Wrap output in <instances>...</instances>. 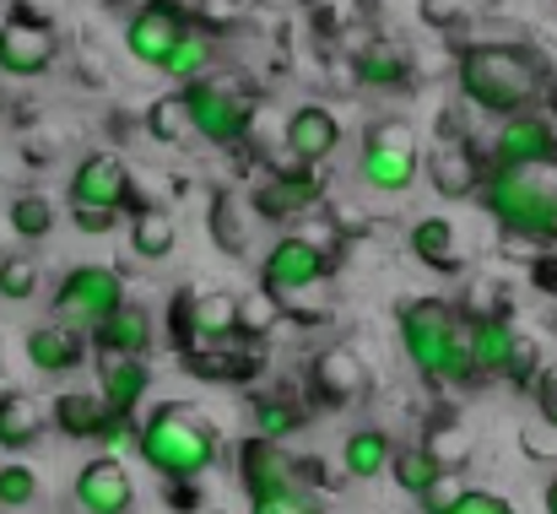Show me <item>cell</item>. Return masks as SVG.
Returning <instances> with one entry per match:
<instances>
[{"instance_id": "3957f363", "label": "cell", "mask_w": 557, "mask_h": 514, "mask_svg": "<svg viewBox=\"0 0 557 514\" xmlns=\"http://www.w3.org/2000/svg\"><path fill=\"white\" fill-rule=\"evenodd\" d=\"M476 200L487 206V217L531 244L557 249V173L542 169H487Z\"/></svg>"}, {"instance_id": "4dcf8cb0", "label": "cell", "mask_w": 557, "mask_h": 514, "mask_svg": "<svg viewBox=\"0 0 557 514\" xmlns=\"http://www.w3.org/2000/svg\"><path fill=\"white\" fill-rule=\"evenodd\" d=\"M249 417H255V433L260 439H287V433H298L304 428V406L287 395V390H271V395H255L249 401Z\"/></svg>"}, {"instance_id": "d6a6232c", "label": "cell", "mask_w": 557, "mask_h": 514, "mask_svg": "<svg viewBox=\"0 0 557 514\" xmlns=\"http://www.w3.org/2000/svg\"><path fill=\"white\" fill-rule=\"evenodd\" d=\"M174 244H180V228H174L158 206H141V211L131 217V249H136L141 260H163V255H174Z\"/></svg>"}, {"instance_id": "f35d334b", "label": "cell", "mask_w": 557, "mask_h": 514, "mask_svg": "<svg viewBox=\"0 0 557 514\" xmlns=\"http://www.w3.org/2000/svg\"><path fill=\"white\" fill-rule=\"evenodd\" d=\"M103 455H136L141 450V423H136V412H109L103 417V428H98V439H92Z\"/></svg>"}, {"instance_id": "c3c4849f", "label": "cell", "mask_w": 557, "mask_h": 514, "mask_svg": "<svg viewBox=\"0 0 557 514\" xmlns=\"http://www.w3.org/2000/svg\"><path fill=\"white\" fill-rule=\"evenodd\" d=\"M449 514H520L515 504H504L498 493H482V488H466V499L455 504Z\"/></svg>"}, {"instance_id": "ab89813d", "label": "cell", "mask_w": 557, "mask_h": 514, "mask_svg": "<svg viewBox=\"0 0 557 514\" xmlns=\"http://www.w3.org/2000/svg\"><path fill=\"white\" fill-rule=\"evenodd\" d=\"M38 293V260L33 255H0V298L27 304Z\"/></svg>"}, {"instance_id": "d4e9b609", "label": "cell", "mask_w": 557, "mask_h": 514, "mask_svg": "<svg viewBox=\"0 0 557 514\" xmlns=\"http://www.w3.org/2000/svg\"><path fill=\"white\" fill-rule=\"evenodd\" d=\"M249 222H255L249 189H238V184H222V189L211 195V217H206V228H211L216 249H222V255H244V249H249V233H255Z\"/></svg>"}, {"instance_id": "9a60e30c", "label": "cell", "mask_w": 557, "mask_h": 514, "mask_svg": "<svg viewBox=\"0 0 557 514\" xmlns=\"http://www.w3.org/2000/svg\"><path fill=\"white\" fill-rule=\"evenodd\" d=\"M71 499H76L82 514H131V504H136V482H131L125 461L98 455V461H87V466L76 472Z\"/></svg>"}, {"instance_id": "603a6c76", "label": "cell", "mask_w": 557, "mask_h": 514, "mask_svg": "<svg viewBox=\"0 0 557 514\" xmlns=\"http://www.w3.org/2000/svg\"><path fill=\"white\" fill-rule=\"evenodd\" d=\"M352 76H358V87L395 93V87L411 82V54H406V44H395V38H369V44L352 54Z\"/></svg>"}, {"instance_id": "6da1fadb", "label": "cell", "mask_w": 557, "mask_h": 514, "mask_svg": "<svg viewBox=\"0 0 557 514\" xmlns=\"http://www.w3.org/2000/svg\"><path fill=\"white\" fill-rule=\"evenodd\" d=\"M455 87L460 98L487 114V120H509V114H531V109H547L557 98V71L547 65L542 49L531 44H471L460 60H455Z\"/></svg>"}, {"instance_id": "7c38bea8", "label": "cell", "mask_w": 557, "mask_h": 514, "mask_svg": "<svg viewBox=\"0 0 557 514\" xmlns=\"http://www.w3.org/2000/svg\"><path fill=\"white\" fill-rule=\"evenodd\" d=\"M320 195H325V179H320V169H309V163L287 158V163H276V173H271L265 184H255V189H249V206H255V217L282 222V217L309 211Z\"/></svg>"}, {"instance_id": "30bf717a", "label": "cell", "mask_w": 557, "mask_h": 514, "mask_svg": "<svg viewBox=\"0 0 557 514\" xmlns=\"http://www.w3.org/2000/svg\"><path fill=\"white\" fill-rule=\"evenodd\" d=\"M185 33H189V0H141L131 11V22H125V49L141 65L163 71V60L174 54V44Z\"/></svg>"}, {"instance_id": "9c48e42d", "label": "cell", "mask_w": 557, "mask_h": 514, "mask_svg": "<svg viewBox=\"0 0 557 514\" xmlns=\"http://www.w3.org/2000/svg\"><path fill=\"white\" fill-rule=\"evenodd\" d=\"M60 60V33L54 22L33 16V11H11L0 22V76L11 82H38L44 71H54Z\"/></svg>"}, {"instance_id": "277c9868", "label": "cell", "mask_w": 557, "mask_h": 514, "mask_svg": "<svg viewBox=\"0 0 557 514\" xmlns=\"http://www.w3.org/2000/svg\"><path fill=\"white\" fill-rule=\"evenodd\" d=\"M163 482L174 477H200L216 466V428L200 423L185 406H158L147 423H141V450H136Z\"/></svg>"}, {"instance_id": "1f68e13d", "label": "cell", "mask_w": 557, "mask_h": 514, "mask_svg": "<svg viewBox=\"0 0 557 514\" xmlns=\"http://www.w3.org/2000/svg\"><path fill=\"white\" fill-rule=\"evenodd\" d=\"M5 222H11V233H16V238L38 244V238H49V233H54V200H49L44 189H22V195H11Z\"/></svg>"}, {"instance_id": "cb8c5ba5", "label": "cell", "mask_w": 557, "mask_h": 514, "mask_svg": "<svg viewBox=\"0 0 557 514\" xmlns=\"http://www.w3.org/2000/svg\"><path fill=\"white\" fill-rule=\"evenodd\" d=\"M520 336L515 315H482V320H466V352H471V368L476 379H498L504 374V357Z\"/></svg>"}, {"instance_id": "ffe728a7", "label": "cell", "mask_w": 557, "mask_h": 514, "mask_svg": "<svg viewBox=\"0 0 557 514\" xmlns=\"http://www.w3.org/2000/svg\"><path fill=\"white\" fill-rule=\"evenodd\" d=\"M158 342V320H152V309H141V304H120V309H109L98 326H92V346L98 352H125V357H147Z\"/></svg>"}, {"instance_id": "60d3db41", "label": "cell", "mask_w": 557, "mask_h": 514, "mask_svg": "<svg viewBox=\"0 0 557 514\" xmlns=\"http://www.w3.org/2000/svg\"><path fill=\"white\" fill-rule=\"evenodd\" d=\"M536 374H542V346L520 331L515 346H509V357H504V374H498V379H509L515 390H531V384H536Z\"/></svg>"}, {"instance_id": "f1b7e54d", "label": "cell", "mask_w": 557, "mask_h": 514, "mask_svg": "<svg viewBox=\"0 0 557 514\" xmlns=\"http://www.w3.org/2000/svg\"><path fill=\"white\" fill-rule=\"evenodd\" d=\"M44 428H49V417L38 412L33 395H16V390L0 395V450H5V455L33 450V444L44 439Z\"/></svg>"}, {"instance_id": "7402d4cb", "label": "cell", "mask_w": 557, "mask_h": 514, "mask_svg": "<svg viewBox=\"0 0 557 514\" xmlns=\"http://www.w3.org/2000/svg\"><path fill=\"white\" fill-rule=\"evenodd\" d=\"M152 390V368L141 357H125V352H98V395L114 406V412H136Z\"/></svg>"}, {"instance_id": "f5cc1de1", "label": "cell", "mask_w": 557, "mask_h": 514, "mask_svg": "<svg viewBox=\"0 0 557 514\" xmlns=\"http://www.w3.org/2000/svg\"><path fill=\"white\" fill-rule=\"evenodd\" d=\"M547 514H557V477H553V488H547Z\"/></svg>"}, {"instance_id": "5b68a950", "label": "cell", "mask_w": 557, "mask_h": 514, "mask_svg": "<svg viewBox=\"0 0 557 514\" xmlns=\"http://www.w3.org/2000/svg\"><path fill=\"white\" fill-rule=\"evenodd\" d=\"M180 93H185V114H189L195 142H206V147H238L249 136V125H255V93H249L244 76L206 71V76L185 82Z\"/></svg>"}, {"instance_id": "f6af8a7d", "label": "cell", "mask_w": 557, "mask_h": 514, "mask_svg": "<svg viewBox=\"0 0 557 514\" xmlns=\"http://www.w3.org/2000/svg\"><path fill=\"white\" fill-rule=\"evenodd\" d=\"M460 315L482 320V315H515V309H509V293H504V287H493V282H476V293L460 304Z\"/></svg>"}, {"instance_id": "7bdbcfd3", "label": "cell", "mask_w": 557, "mask_h": 514, "mask_svg": "<svg viewBox=\"0 0 557 514\" xmlns=\"http://www.w3.org/2000/svg\"><path fill=\"white\" fill-rule=\"evenodd\" d=\"M466 499V477L460 472H438L422 493H417V504H422V514H449L455 504Z\"/></svg>"}, {"instance_id": "2e32d148", "label": "cell", "mask_w": 557, "mask_h": 514, "mask_svg": "<svg viewBox=\"0 0 557 514\" xmlns=\"http://www.w3.org/2000/svg\"><path fill=\"white\" fill-rule=\"evenodd\" d=\"M282 142H287V158H298V163H309V169H325V163L336 158V147H342V120H336L325 103H298V109L287 114Z\"/></svg>"}, {"instance_id": "4fadbf2b", "label": "cell", "mask_w": 557, "mask_h": 514, "mask_svg": "<svg viewBox=\"0 0 557 514\" xmlns=\"http://www.w3.org/2000/svg\"><path fill=\"white\" fill-rule=\"evenodd\" d=\"M71 206H103V211H125L131 206V169L120 152H87L76 169H71V184H65Z\"/></svg>"}, {"instance_id": "e575fe53", "label": "cell", "mask_w": 557, "mask_h": 514, "mask_svg": "<svg viewBox=\"0 0 557 514\" xmlns=\"http://www.w3.org/2000/svg\"><path fill=\"white\" fill-rule=\"evenodd\" d=\"M211 71V38L189 22V33L174 44V54L163 60V76L174 82V87H185V82H195V76H206Z\"/></svg>"}, {"instance_id": "f546056e", "label": "cell", "mask_w": 557, "mask_h": 514, "mask_svg": "<svg viewBox=\"0 0 557 514\" xmlns=\"http://www.w3.org/2000/svg\"><path fill=\"white\" fill-rule=\"evenodd\" d=\"M389 455H395V444H389L384 428H358V433L342 444V472H347L352 482H373L379 472H389Z\"/></svg>"}, {"instance_id": "74e56055", "label": "cell", "mask_w": 557, "mask_h": 514, "mask_svg": "<svg viewBox=\"0 0 557 514\" xmlns=\"http://www.w3.org/2000/svg\"><path fill=\"white\" fill-rule=\"evenodd\" d=\"M189 22H195L206 38L238 33V27L249 22V0H189Z\"/></svg>"}, {"instance_id": "83f0119b", "label": "cell", "mask_w": 557, "mask_h": 514, "mask_svg": "<svg viewBox=\"0 0 557 514\" xmlns=\"http://www.w3.org/2000/svg\"><path fill=\"white\" fill-rule=\"evenodd\" d=\"M109 412H114V406H109L103 395L65 390V395H54V406H49V423H54V433H65V439L87 444V439H98V428H103V417H109Z\"/></svg>"}, {"instance_id": "ee69618b", "label": "cell", "mask_w": 557, "mask_h": 514, "mask_svg": "<svg viewBox=\"0 0 557 514\" xmlns=\"http://www.w3.org/2000/svg\"><path fill=\"white\" fill-rule=\"evenodd\" d=\"M249 514H325V504L304 488H287V493H271V499H249Z\"/></svg>"}, {"instance_id": "ac0fdd59", "label": "cell", "mask_w": 557, "mask_h": 514, "mask_svg": "<svg viewBox=\"0 0 557 514\" xmlns=\"http://www.w3.org/2000/svg\"><path fill=\"white\" fill-rule=\"evenodd\" d=\"M422 169H428V184L444 195V200H466V195H476L482 189V163H476V152H471V142L466 136H444V142H433L428 147V158H422Z\"/></svg>"}, {"instance_id": "ba28073f", "label": "cell", "mask_w": 557, "mask_h": 514, "mask_svg": "<svg viewBox=\"0 0 557 514\" xmlns=\"http://www.w3.org/2000/svg\"><path fill=\"white\" fill-rule=\"evenodd\" d=\"M120 304H125V277L114 266H76L54 287V320H65L76 331H92Z\"/></svg>"}, {"instance_id": "d590c367", "label": "cell", "mask_w": 557, "mask_h": 514, "mask_svg": "<svg viewBox=\"0 0 557 514\" xmlns=\"http://www.w3.org/2000/svg\"><path fill=\"white\" fill-rule=\"evenodd\" d=\"M438 472H444V466L433 461V450H428V444H400V450L389 455V477H395V488H400V493H411V499H417Z\"/></svg>"}, {"instance_id": "8d00e7d4", "label": "cell", "mask_w": 557, "mask_h": 514, "mask_svg": "<svg viewBox=\"0 0 557 514\" xmlns=\"http://www.w3.org/2000/svg\"><path fill=\"white\" fill-rule=\"evenodd\" d=\"M276 326H282V304H276L265 287H255V293L238 298V336H244V342H265Z\"/></svg>"}, {"instance_id": "4316f807", "label": "cell", "mask_w": 557, "mask_h": 514, "mask_svg": "<svg viewBox=\"0 0 557 514\" xmlns=\"http://www.w3.org/2000/svg\"><path fill=\"white\" fill-rule=\"evenodd\" d=\"M406 244H411V255H417L422 266H433V271H444V277L460 271V238H455V222H449V217H417L411 233H406Z\"/></svg>"}, {"instance_id": "d6986e66", "label": "cell", "mask_w": 557, "mask_h": 514, "mask_svg": "<svg viewBox=\"0 0 557 514\" xmlns=\"http://www.w3.org/2000/svg\"><path fill=\"white\" fill-rule=\"evenodd\" d=\"M27 363L38 368V374H76L82 363H87V331H76V326H65V320H44V326H33L27 331Z\"/></svg>"}, {"instance_id": "681fc988", "label": "cell", "mask_w": 557, "mask_h": 514, "mask_svg": "<svg viewBox=\"0 0 557 514\" xmlns=\"http://www.w3.org/2000/svg\"><path fill=\"white\" fill-rule=\"evenodd\" d=\"M71 222H76L82 233H109V228H120V211H103V206H71Z\"/></svg>"}, {"instance_id": "f907efd6", "label": "cell", "mask_w": 557, "mask_h": 514, "mask_svg": "<svg viewBox=\"0 0 557 514\" xmlns=\"http://www.w3.org/2000/svg\"><path fill=\"white\" fill-rule=\"evenodd\" d=\"M422 16H428L433 27H455V22H460L455 0H422Z\"/></svg>"}, {"instance_id": "db71d44e", "label": "cell", "mask_w": 557, "mask_h": 514, "mask_svg": "<svg viewBox=\"0 0 557 514\" xmlns=\"http://www.w3.org/2000/svg\"><path fill=\"white\" fill-rule=\"evenodd\" d=\"M0 395H5V384H0Z\"/></svg>"}, {"instance_id": "7dc6e473", "label": "cell", "mask_w": 557, "mask_h": 514, "mask_svg": "<svg viewBox=\"0 0 557 514\" xmlns=\"http://www.w3.org/2000/svg\"><path fill=\"white\" fill-rule=\"evenodd\" d=\"M531 395H536V412H542V423H547V428L557 433V368H542V374H536Z\"/></svg>"}, {"instance_id": "484cf974", "label": "cell", "mask_w": 557, "mask_h": 514, "mask_svg": "<svg viewBox=\"0 0 557 514\" xmlns=\"http://www.w3.org/2000/svg\"><path fill=\"white\" fill-rule=\"evenodd\" d=\"M238 342V293H189V346Z\"/></svg>"}, {"instance_id": "e0dca14e", "label": "cell", "mask_w": 557, "mask_h": 514, "mask_svg": "<svg viewBox=\"0 0 557 514\" xmlns=\"http://www.w3.org/2000/svg\"><path fill=\"white\" fill-rule=\"evenodd\" d=\"M309 390L325 406H358L369 395V368H363V357L352 346H325L309 363Z\"/></svg>"}, {"instance_id": "7a4b0ae2", "label": "cell", "mask_w": 557, "mask_h": 514, "mask_svg": "<svg viewBox=\"0 0 557 514\" xmlns=\"http://www.w3.org/2000/svg\"><path fill=\"white\" fill-rule=\"evenodd\" d=\"M395 326H400V346H406L411 368L428 384H482L476 368H471L466 320H460L455 304H444V298H406Z\"/></svg>"}, {"instance_id": "8fae6325", "label": "cell", "mask_w": 557, "mask_h": 514, "mask_svg": "<svg viewBox=\"0 0 557 514\" xmlns=\"http://www.w3.org/2000/svg\"><path fill=\"white\" fill-rule=\"evenodd\" d=\"M553 163H557V125L542 109L498 120L493 163L487 169H553Z\"/></svg>"}, {"instance_id": "52a82bcc", "label": "cell", "mask_w": 557, "mask_h": 514, "mask_svg": "<svg viewBox=\"0 0 557 514\" xmlns=\"http://www.w3.org/2000/svg\"><path fill=\"white\" fill-rule=\"evenodd\" d=\"M325 282H331V249L314 244V238H304V233H282L265 249V260H260V287L282 309H293L304 293H320Z\"/></svg>"}, {"instance_id": "5bb4252c", "label": "cell", "mask_w": 557, "mask_h": 514, "mask_svg": "<svg viewBox=\"0 0 557 514\" xmlns=\"http://www.w3.org/2000/svg\"><path fill=\"white\" fill-rule=\"evenodd\" d=\"M238 488H244V499L287 493V488H298V461H293L276 439L249 433V439L238 444Z\"/></svg>"}, {"instance_id": "b9f144b4", "label": "cell", "mask_w": 557, "mask_h": 514, "mask_svg": "<svg viewBox=\"0 0 557 514\" xmlns=\"http://www.w3.org/2000/svg\"><path fill=\"white\" fill-rule=\"evenodd\" d=\"M38 499V472L33 466H0V510H27Z\"/></svg>"}, {"instance_id": "816d5d0a", "label": "cell", "mask_w": 557, "mask_h": 514, "mask_svg": "<svg viewBox=\"0 0 557 514\" xmlns=\"http://www.w3.org/2000/svg\"><path fill=\"white\" fill-rule=\"evenodd\" d=\"M531 282H536L542 293H557V260L553 255H542V260L531 266Z\"/></svg>"}, {"instance_id": "44dd1931", "label": "cell", "mask_w": 557, "mask_h": 514, "mask_svg": "<svg viewBox=\"0 0 557 514\" xmlns=\"http://www.w3.org/2000/svg\"><path fill=\"white\" fill-rule=\"evenodd\" d=\"M185 368L195 374V379H216V384H249L260 368H265V352H260V342L249 346H185Z\"/></svg>"}, {"instance_id": "836d02e7", "label": "cell", "mask_w": 557, "mask_h": 514, "mask_svg": "<svg viewBox=\"0 0 557 514\" xmlns=\"http://www.w3.org/2000/svg\"><path fill=\"white\" fill-rule=\"evenodd\" d=\"M141 125H147V136H152L158 147H185V142H195V131H189V114H185V93H169V98L147 103Z\"/></svg>"}, {"instance_id": "8992f818", "label": "cell", "mask_w": 557, "mask_h": 514, "mask_svg": "<svg viewBox=\"0 0 557 514\" xmlns=\"http://www.w3.org/2000/svg\"><path fill=\"white\" fill-rule=\"evenodd\" d=\"M422 169V147H417V131L406 120H373L363 131V147H358V179L379 189V195H400L417 184Z\"/></svg>"}, {"instance_id": "bcb514c9", "label": "cell", "mask_w": 557, "mask_h": 514, "mask_svg": "<svg viewBox=\"0 0 557 514\" xmlns=\"http://www.w3.org/2000/svg\"><path fill=\"white\" fill-rule=\"evenodd\" d=\"M422 444L433 450V461H438L444 472H455V461L466 455V433H460V428H449V423H444V428H433Z\"/></svg>"}]
</instances>
